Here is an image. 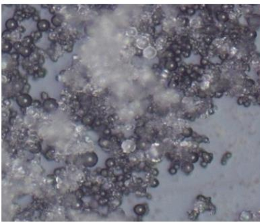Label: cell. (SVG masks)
Here are the masks:
<instances>
[{
  "mask_svg": "<svg viewBox=\"0 0 260 223\" xmlns=\"http://www.w3.org/2000/svg\"><path fill=\"white\" fill-rule=\"evenodd\" d=\"M11 48L12 46L10 43H3V45H2V51H3V52H8V51H9Z\"/></svg>",
  "mask_w": 260,
  "mask_h": 223,
  "instance_id": "obj_8",
  "label": "cell"
},
{
  "mask_svg": "<svg viewBox=\"0 0 260 223\" xmlns=\"http://www.w3.org/2000/svg\"><path fill=\"white\" fill-rule=\"evenodd\" d=\"M57 106H57V102L52 99L47 100L44 102V108L48 112L56 110Z\"/></svg>",
  "mask_w": 260,
  "mask_h": 223,
  "instance_id": "obj_3",
  "label": "cell"
},
{
  "mask_svg": "<svg viewBox=\"0 0 260 223\" xmlns=\"http://www.w3.org/2000/svg\"><path fill=\"white\" fill-rule=\"evenodd\" d=\"M37 28L39 32H46L49 28V22L46 20H41L37 24Z\"/></svg>",
  "mask_w": 260,
  "mask_h": 223,
  "instance_id": "obj_4",
  "label": "cell"
},
{
  "mask_svg": "<svg viewBox=\"0 0 260 223\" xmlns=\"http://www.w3.org/2000/svg\"><path fill=\"white\" fill-rule=\"evenodd\" d=\"M30 42H31V39H30V37H26L24 39V47L27 46V45H29Z\"/></svg>",
  "mask_w": 260,
  "mask_h": 223,
  "instance_id": "obj_9",
  "label": "cell"
},
{
  "mask_svg": "<svg viewBox=\"0 0 260 223\" xmlns=\"http://www.w3.org/2000/svg\"><path fill=\"white\" fill-rule=\"evenodd\" d=\"M20 53H21L22 55L24 57H28V55H30V49L28 48L27 47H22L21 48L19 49Z\"/></svg>",
  "mask_w": 260,
  "mask_h": 223,
  "instance_id": "obj_7",
  "label": "cell"
},
{
  "mask_svg": "<svg viewBox=\"0 0 260 223\" xmlns=\"http://www.w3.org/2000/svg\"><path fill=\"white\" fill-rule=\"evenodd\" d=\"M12 58H14V59H17L18 58V54L17 53H14V54L12 55Z\"/></svg>",
  "mask_w": 260,
  "mask_h": 223,
  "instance_id": "obj_11",
  "label": "cell"
},
{
  "mask_svg": "<svg viewBox=\"0 0 260 223\" xmlns=\"http://www.w3.org/2000/svg\"><path fill=\"white\" fill-rule=\"evenodd\" d=\"M48 98V96H47V94L46 93L43 92L42 94V98L43 100H46V99Z\"/></svg>",
  "mask_w": 260,
  "mask_h": 223,
  "instance_id": "obj_10",
  "label": "cell"
},
{
  "mask_svg": "<svg viewBox=\"0 0 260 223\" xmlns=\"http://www.w3.org/2000/svg\"><path fill=\"white\" fill-rule=\"evenodd\" d=\"M6 26L8 30H14L17 27L18 23L14 19H9L6 22Z\"/></svg>",
  "mask_w": 260,
  "mask_h": 223,
  "instance_id": "obj_5",
  "label": "cell"
},
{
  "mask_svg": "<svg viewBox=\"0 0 260 223\" xmlns=\"http://www.w3.org/2000/svg\"><path fill=\"white\" fill-rule=\"evenodd\" d=\"M51 21H52V23L56 26H60L61 23H62V19H61L60 16H53Z\"/></svg>",
  "mask_w": 260,
  "mask_h": 223,
  "instance_id": "obj_6",
  "label": "cell"
},
{
  "mask_svg": "<svg viewBox=\"0 0 260 223\" xmlns=\"http://www.w3.org/2000/svg\"><path fill=\"white\" fill-rule=\"evenodd\" d=\"M98 156L94 153H88L82 156V162L86 166H94L98 162Z\"/></svg>",
  "mask_w": 260,
  "mask_h": 223,
  "instance_id": "obj_1",
  "label": "cell"
},
{
  "mask_svg": "<svg viewBox=\"0 0 260 223\" xmlns=\"http://www.w3.org/2000/svg\"><path fill=\"white\" fill-rule=\"evenodd\" d=\"M17 103L20 107H28L31 104L32 98L28 94H22L18 97Z\"/></svg>",
  "mask_w": 260,
  "mask_h": 223,
  "instance_id": "obj_2",
  "label": "cell"
}]
</instances>
